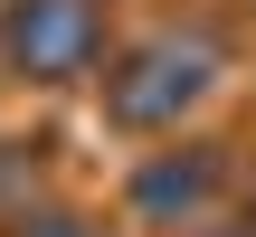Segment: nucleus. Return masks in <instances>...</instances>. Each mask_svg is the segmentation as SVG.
<instances>
[{
    "mask_svg": "<svg viewBox=\"0 0 256 237\" xmlns=\"http://www.w3.org/2000/svg\"><path fill=\"white\" fill-rule=\"evenodd\" d=\"M209 66H218V57H209L200 38H152V48L114 76V114H124V124H171L180 104L209 95Z\"/></svg>",
    "mask_w": 256,
    "mask_h": 237,
    "instance_id": "f257e3e1",
    "label": "nucleus"
},
{
    "mask_svg": "<svg viewBox=\"0 0 256 237\" xmlns=\"http://www.w3.org/2000/svg\"><path fill=\"white\" fill-rule=\"evenodd\" d=\"M10 48H19L28 76H76L86 48H95V10H86V0H19Z\"/></svg>",
    "mask_w": 256,
    "mask_h": 237,
    "instance_id": "f03ea898",
    "label": "nucleus"
},
{
    "mask_svg": "<svg viewBox=\"0 0 256 237\" xmlns=\"http://www.w3.org/2000/svg\"><path fill=\"white\" fill-rule=\"evenodd\" d=\"M200 190H209V152H200V162H162V171H142V209H162V218L190 209Z\"/></svg>",
    "mask_w": 256,
    "mask_h": 237,
    "instance_id": "7ed1b4c3",
    "label": "nucleus"
},
{
    "mask_svg": "<svg viewBox=\"0 0 256 237\" xmlns=\"http://www.w3.org/2000/svg\"><path fill=\"white\" fill-rule=\"evenodd\" d=\"M28 237H86V228H66V218H48V228H28Z\"/></svg>",
    "mask_w": 256,
    "mask_h": 237,
    "instance_id": "20e7f679",
    "label": "nucleus"
}]
</instances>
